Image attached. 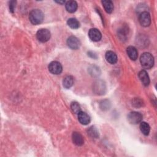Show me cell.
<instances>
[{"mask_svg":"<svg viewBox=\"0 0 157 157\" xmlns=\"http://www.w3.org/2000/svg\"><path fill=\"white\" fill-rule=\"evenodd\" d=\"M44 18L43 12L39 9L32 10L29 14V20L34 25L40 24Z\"/></svg>","mask_w":157,"mask_h":157,"instance_id":"1","label":"cell"},{"mask_svg":"<svg viewBox=\"0 0 157 157\" xmlns=\"http://www.w3.org/2000/svg\"><path fill=\"white\" fill-rule=\"evenodd\" d=\"M140 62L144 68L147 69H151L154 64L153 56L148 52H145L140 56Z\"/></svg>","mask_w":157,"mask_h":157,"instance_id":"2","label":"cell"},{"mask_svg":"<svg viewBox=\"0 0 157 157\" xmlns=\"http://www.w3.org/2000/svg\"><path fill=\"white\" fill-rule=\"evenodd\" d=\"M50 32L47 29H40L37 31L36 37L40 42H46L50 39Z\"/></svg>","mask_w":157,"mask_h":157,"instance_id":"3","label":"cell"},{"mask_svg":"<svg viewBox=\"0 0 157 157\" xmlns=\"http://www.w3.org/2000/svg\"><path fill=\"white\" fill-rule=\"evenodd\" d=\"M139 21L142 26H148L151 23V17L149 12L147 11L142 12L139 16Z\"/></svg>","mask_w":157,"mask_h":157,"instance_id":"4","label":"cell"},{"mask_svg":"<svg viewBox=\"0 0 157 157\" xmlns=\"http://www.w3.org/2000/svg\"><path fill=\"white\" fill-rule=\"evenodd\" d=\"M48 70L53 74H59L63 70V67L61 63L58 61H52L48 65Z\"/></svg>","mask_w":157,"mask_h":157,"instance_id":"5","label":"cell"},{"mask_svg":"<svg viewBox=\"0 0 157 157\" xmlns=\"http://www.w3.org/2000/svg\"><path fill=\"white\" fill-rule=\"evenodd\" d=\"M142 115L137 112H131L128 115V120L131 124H136L141 122Z\"/></svg>","mask_w":157,"mask_h":157,"instance_id":"6","label":"cell"},{"mask_svg":"<svg viewBox=\"0 0 157 157\" xmlns=\"http://www.w3.org/2000/svg\"><path fill=\"white\" fill-rule=\"evenodd\" d=\"M66 42H67V46L73 50H77L79 48L81 45V43L79 39L75 36H73L69 37L67 39Z\"/></svg>","mask_w":157,"mask_h":157,"instance_id":"7","label":"cell"},{"mask_svg":"<svg viewBox=\"0 0 157 157\" xmlns=\"http://www.w3.org/2000/svg\"><path fill=\"white\" fill-rule=\"evenodd\" d=\"M88 36L92 41L98 42L101 39L102 34L97 28H91L88 31Z\"/></svg>","mask_w":157,"mask_h":157,"instance_id":"8","label":"cell"},{"mask_svg":"<svg viewBox=\"0 0 157 157\" xmlns=\"http://www.w3.org/2000/svg\"><path fill=\"white\" fill-rule=\"evenodd\" d=\"M72 139L74 144L77 146H81L84 143L83 136L78 132H73L72 134Z\"/></svg>","mask_w":157,"mask_h":157,"instance_id":"9","label":"cell"},{"mask_svg":"<svg viewBox=\"0 0 157 157\" xmlns=\"http://www.w3.org/2000/svg\"><path fill=\"white\" fill-rule=\"evenodd\" d=\"M94 90L95 93L99 94H102L105 92V83L101 81L98 80L96 82H95L94 86Z\"/></svg>","mask_w":157,"mask_h":157,"instance_id":"10","label":"cell"},{"mask_svg":"<svg viewBox=\"0 0 157 157\" xmlns=\"http://www.w3.org/2000/svg\"><path fill=\"white\" fill-rule=\"evenodd\" d=\"M139 78L144 85L148 86L150 83V78L147 72L145 70L140 71L138 74Z\"/></svg>","mask_w":157,"mask_h":157,"instance_id":"11","label":"cell"},{"mask_svg":"<svg viewBox=\"0 0 157 157\" xmlns=\"http://www.w3.org/2000/svg\"><path fill=\"white\" fill-rule=\"evenodd\" d=\"M77 115H78V120L81 124L86 125L90 123V117L86 113L81 111Z\"/></svg>","mask_w":157,"mask_h":157,"instance_id":"12","label":"cell"},{"mask_svg":"<svg viewBox=\"0 0 157 157\" xmlns=\"http://www.w3.org/2000/svg\"><path fill=\"white\" fill-rule=\"evenodd\" d=\"M126 53L129 57V58L133 61H135L137 59L138 52L137 49L133 46H129L126 48Z\"/></svg>","mask_w":157,"mask_h":157,"instance_id":"13","label":"cell"},{"mask_svg":"<svg viewBox=\"0 0 157 157\" xmlns=\"http://www.w3.org/2000/svg\"><path fill=\"white\" fill-rule=\"evenodd\" d=\"M105 59L108 63L112 64H114L117 62L118 57L115 53L112 51H108L106 52L105 55Z\"/></svg>","mask_w":157,"mask_h":157,"instance_id":"14","label":"cell"},{"mask_svg":"<svg viewBox=\"0 0 157 157\" xmlns=\"http://www.w3.org/2000/svg\"><path fill=\"white\" fill-rule=\"evenodd\" d=\"M66 9L67 12L70 13L75 12L77 9V3L75 1H69L66 3Z\"/></svg>","mask_w":157,"mask_h":157,"instance_id":"15","label":"cell"},{"mask_svg":"<svg viewBox=\"0 0 157 157\" xmlns=\"http://www.w3.org/2000/svg\"><path fill=\"white\" fill-rule=\"evenodd\" d=\"M102 4L105 10L108 13H111L113 10V4L112 1L104 0L102 1Z\"/></svg>","mask_w":157,"mask_h":157,"instance_id":"16","label":"cell"},{"mask_svg":"<svg viewBox=\"0 0 157 157\" xmlns=\"http://www.w3.org/2000/svg\"><path fill=\"white\" fill-rule=\"evenodd\" d=\"M73 84L74 78L71 75H67L63 80V85L66 88H70Z\"/></svg>","mask_w":157,"mask_h":157,"instance_id":"17","label":"cell"},{"mask_svg":"<svg viewBox=\"0 0 157 157\" xmlns=\"http://www.w3.org/2000/svg\"><path fill=\"white\" fill-rule=\"evenodd\" d=\"M140 129L142 134H144L145 136H148L150 131V127L147 122L142 121L140 124Z\"/></svg>","mask_w":157,"mask_h":157,"instance_id":"18","label":"cell"},{"mask_svg":"<svg viewBox=\"0 0 157 157\" xmlns=\"http://www.w3.org/2000/svg\"><path fill=\"white\" fill-rule=\"evenodd\" d=\"M67 24L72 29H77L80 26L79 21L74 18H69L67 21Z\"/></svg>","mask_w":157,"mask_h":157,"instance_id":"19","label":"cell"},{"mask_svg":"<svg viewBox=\"0 0 157 157\" xmlns=\"http://www.w3.org/2000/svg\"><path fill=\"white\" fill-rule=\"evenodd\" d=\"M71 108L72 112L76 114H78L80 112H81V107L79 104L77 102H72L71 104Z\"/></svg>","mask_w":157,"mask_h":157,"instance_id":"20","label":"cell"},{"mask_svg":"<svg viewBox=\"0 0 157 157\" xmlns=\"http://www.w3.org/2000/svg\"><path fill=\"white\" fill-rule=\"evenodd\" d=\"M88 134L93 138H98L99 137V132L94 126H91L88 129Z\"/></svg>","mask_w":157,"mask_h":157,"instance_id":"21","label":"cell"},{"mask_svg":"<svg viewBox=\"0 0 157 157\" xmlns=\"http://www.w3.org/2000/svg\"><path fill=\"white\" fill-rule=\"evenodd\" d=\"M90 73L91 75L93 76H98L100 74V71L99 69V67L95 66H92L91 67L89 68Z\"/></svg>","mask_w":157,"mask_h":157,"instance_id":"22","label":"cell"},{"mask_svg":"<svg viewBox=\"0 0 157 157\" xmlns=\"http://www.w3.org/2000/svg\"><path fill=\"white\" fill-rule=\"evenodd\" d=\"M16 3L17 2L15 1H11L9 2V10L12 13H13L15 11Z\"/></svg>","mask_w":157,"mask_h":157,"instance_id":"23","label":"cell"},{"mask_svg":"<svg viewBox=\"0 0 157 157\" xmlns=\"http://www.w3.org/2000/svg\"><path fill=\"white\" fill-rule=\"evenodd\" d=\"M101 105H102L101 106V107L103 110H104L105 109H108L109 107V105H110V103L108 102L107 101H102V102H101Z\"/></svg>","mask_w":157,"mask_h":157,"instance_id":"24","label":"cell"},{"mask_svg":"<svg viewBox=\"0 0 157 157\" xmlns=\"http://www.w3.org/2000/svg\"><path fill=\"white\" fill-rule=\"evenodd\" d=\"M55 2L56 3H58V4H63L65 2L64 1H56Z\"/></svg>","mask_w":157,"mask_h":157,"instance_id":"25","label":"cell"}]
</instances>
